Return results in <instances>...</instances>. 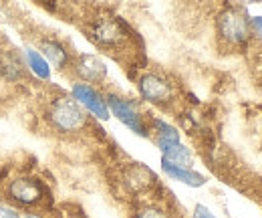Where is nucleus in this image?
Listing matches in <instances>:
<instances>
[{"mask_svg": "<svg viewBox=\"0 0 262 218\" xmlns=\"http://www.w3.org/2000/svg\"><path fill=\"white\" fill-rule=\"evenodd\" d=\"M47 120L57 131L63 133L79 131L87 125V115L83 107L73 97H57L47 109Z\"/></svg>", "mask_w": 262, "mask_h": 218, "instance_id": "f257e3e1", "label": "nucleus"}, {"mask_svg": "<svg viewBox=\"0 0 262 218\" xmlns=\"http://www.w3.org/2000/svg\"><path fill=\"white\" fill-rule=\"evenodd\" d=\"M89 36L99 47L117 49L127 41V29L121 21H117L113 16H101L91 25Z\"/></svg>", "mask_w": 262, "mask_h": 218, "instance_id": "f03ea898", "label": "nucleus"}, {"mask_svg": "<svg viewBox=\"0 0 262 218\" xmlns=\"http://www.w3.org/2000/svg\"><path fill=\"white\" fill-rule=\"evenodd\" d=\"M218 32L230 45H244L250 36V21L238 8H226L218 18Z\"/></svg>", "mask_w": 262, "mask_h": 218, "instance_id": "7ed1b4c3", "label": "nucleus"}, {"mask_svg": "<svg viewBox=\"0 0 262 218\" xmlns=\"http://www.w3.org/2000/svg\"><path fill=\"white\" fill-rule=\"evenodd\" d=\"M105 101H107L109 111H111L121 124L127 125L131 131H135L137 135H149L147 127L143 124V115L137 111V107H135L133 101H129V99H125V97L115 95V93H109L105 97Z\"/></svg>", "mask_w": 262, "mask_h": 218, "instance_id": "20e7f679", "label": "nucleus"}, {"mask_svg": "<svg viewBox=\"0 0 262 218\" xmlns=\"http://www.w3.org/2000/svg\"><path fill=\"white\" fill-rule=\"evenodd\" d=\"M71 93H73V99H75L81 107H85V109H87L89 113H93L95 117H99V120H107V117H109L107 101H105V97L99 93L93 85L75 83L73 89H71Z\"/></svg>", "mask_w": 262, "mask_h": 218, "instance_id": "39448f33", "label": "nucleus"}, {"mask_svg": "<svg viewBox=\"0 0 262 218\" xmlns=\"http://www.w3.org/2000/svg\"><path fill=\"white\" fill-rule=\"evenodd\" d=\"M137 87H139V93L141 97L145 99V101H149V103H167L171 97H173V87H171V83L164 79V77H160V75H156V73H145L141 79H139V83H137Z\"/></svg>", "mask_w": 262, "mask_h": 218, "instance_id": "423d86ee", "label": "nucleus"}, {"mask_svg": "<svg viewBox=\"0 0 262 218\" xmlns=\"http://www.w3.org/2000/svg\"><path fill=\"white\" fill-rule=\"evenodd\" d=\"M42 186L34 180V178H16L12 180V184L8 186V196L18 202V204H25V206H31L40 202L42 198Z\"/></svg>", "mask_w": 262, "mask_h": 218, "instance_id": "0eeeda50", "label": "nucleus"}, {"mask_svg": "<svg viewBox=\"0 0 262 218\" xmlns=\"http://www.w3.org/2000/svg\"><path fill=\"white\" fill-rule=\"evenodd\" d=\"M73 67H75V73L83 79L81 83H87V85L101 83L107 75V67L93 55H79L73 63Z\"/></svg>", "mask_w": 262, "mask_h": 218, "instance_id": "6e6552de", "label": "nucleus"}, {"mask_svg": "<svg viewBox=\"0 0 262 218\" xmlns=\"http://www.w3.org/2000/svg\"><path fill=\"white\" fill-rule=\"evenodd\" d=\"M40 51H42V57L47 59V63L55 65L57 69H67L69 63H71V53L67 51V47L57 41V38H42L40 41Z\"/></svg>", "mask_w": 262, "mask_h": 218, "instance_id": "1a4fd4ad", "label": "nucleus"}, {"mask_svg": "<svg viewBox=\"0 0 262 218\" xmlns=\"http://www.w3.org/2000/svg\"><path fill=\"white\" fill-rule=\"evenodd\" d=\"M162 170H164L165 174L171 178V180H178V182H184V184H188V186H202L204 182H206V178L202 176V174H198L194 172L192 168H182V166H173V164H169V162H165L162 160Z\"/></svg>", "mask_w": 262, "mask_h": 218, "instance_id": "9d476101", "label": "nucleus"}, {"mask_svg": "<svg viewBox=\"0 0 262 218\" xmlns=\"http://www.w3.org/2000/svg\"><path fill=\"white\" fill-rule=\"evenodd\" d=\"M154 129H156V142L160 146V150L164 152L169 146L180 144V133L173 125L165 124L162 120H154Z\"/></svg>", "mask_w": 262, "mask_h": 218, "instance_id": "9b49d317", "label": "nucleus"}, {"mask_svg": "<svg viewBox=\"0 0 262 218\" xmlns=\"http://www.w3.org/2000/svg\"><path fill=\"white\" fill-rule=\"evenodd\" d=\"M162 160L169 162V164H173V166L190 168V166H192V162H194V156H192V152H190V150L180 142V144L169 146L167 150H164V152H162Z\"/></svg>", "mask_w": 262, "mask_h": 218, "instance_id": "f8f14e48", "label": "nucleus"}, {"mask_svg": "<svg viewBox=\"0 0 262 218\" xmlns=\"http://www.w3.org/2000/svg\"><path fill=\"white\" fill-rule=\"evenodd\" d=\"M0 73L4 79H10V81H16L25 75V65L18 61L12 53H2L0 55Z\"/></svg>", "mask_w": 262, "mask_h": 218, "instance_id": "ddd939ff", "label": "nucleus"}, {"mask_svg": "<svg viewBox=\"0 0 262 218\" xmlns=\"http://www.w3.org/2000/svg\"><path fill=\"white\" fill-rule=\"evenodd\" d=\"M25 61H27V67L33 71L36 77H40V79H51V67H49L47 59H45L38 51H34V49H25Z\"/></svg>", "mask_w": 262, "mask_h": 218, "instance_id": "4468645a", "label": "nucleus"}, {"mask_svg": "<svg viewBox=\"0 0 262 218\" xmlns=\"http://www.w3.org/2000/svg\"><path fill=\"white\" fill-rule=\"evenodd\" d=\"M154 180H156V176L147 168H143V166H133L129 172H127V184H131V186L137 188V190H141V188H145L147 184H151Z\"/></svg>", "mask_w": 262, "mask_h": 218, "instance_id": "2eb2a0df", "label": "nucleus"}, {"mask_svg": "<svg viewBox=\"0 0 262 218\" xmlns=\"http://www.w3.org/2000/svg\"><path fill=\"white\" fill-rule=\"evenodd\" d=\"M135 218H167V214H165L164 210H160V208H145Z\"/></svg>", "mask_w": 262, "mask_h": 218, "instance_id": "dca6fc26", "label": "nucleus"}, {"mask_svg": "<svg viewBox=\"0 0 262 218\" xmlns=\"http://www.w3.org/2000/svg\"><path fill=\"white\" fill-rule=\"evenodd\" d=\"M194 218H216L206 206H202V204H198L196 210H194Z\"/></svg>", "mask_w": 262, "mask_h": 218, "instance_id": "f3484780", "label": "nucleus"}, {"mask_svg": "<svg viewBox=\"0 0 262 218\" xmlns=\"http://www.w3.org/2000/svg\"><path fill=\"white\" fill-rule=\"evenodd\" d=\"M0 216H2V218H20L18 214H16V212H14V210H10V208H4V206L0 208Z\"/></svg>", "mask_w": 262, "mask_h": 218, "instance_id": "a211bd4d", "label": "nucleus"}, {"mask_svg": "<svg viewBox=\"0 0 262 218\" xmlns=\"http://www.w3.org/2000/svg\"><path fill=\"white\" fill-rule=\"evenodd\" d=\"M250 27H254L258 32H262V16H256V18H252L250 21Z\"/></svg>", "mask_w": 262, "mask_h": 218, "instance_id": "6ab92c4d", "label": "nucleus"}, {"mask_svg": "<svg viewBox=\"0 0 262 218\" xmlns=\"http://www.w3.org/2000/svg\"><path fill=\"white\" fill-rule=\"evenodd\" d=\"M29 218H36V216H29Z\"/></svg>", "mask_w": 262, "mask_h": 218, "instance_id": "aec40b11", "label": "nucleus"}]
</instances>
